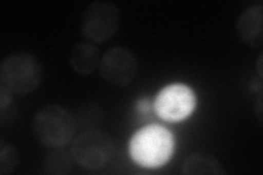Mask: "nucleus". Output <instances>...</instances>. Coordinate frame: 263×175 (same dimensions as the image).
<instances>
[{"label": "nucleus", "instance_id": "nucleus-1", "mask_svg": "<svg viewBox=\"0 0 263 175\" xmlns=\"http://www.w3.org/2000/svg\"><path fill=\"white\" fill-rule=\"evenodd\" d=\"M175 140L171 132L161 125H148L130 138L128 151L135 163L146 169L160 168L174 153Z\"/></svg>", "mask_w": 263, "mask_h": 175}, {"label": "nucleus", "instance_id": "nucleus-2", "mask_svg": "<svg viewBox=\"0 0 263 175\" xmlns=\"http://www.w3.org/2000/svg\"><path fill=\"white\" fill-rule=\"evenodd\" d=\"M32 129L39 143L49 149H61L72 140L76 123L67 110L52 104L36 112L33 118Z\"/></svg>", "mask_w": 263, "mask_h": 175}, {"label": "nucleus", "instance_id": "nucleus-3", "mask_svg": "<svg viewBox=\"0 0 263 175\" xmlns=\"http://www.w3.org/2000/svg\"><path fill=\"white\" fill-rule=\"evenodd\" d=\"M42 65L35 56L29 53L8 55L0 66L2 86L12 93L24 95L35 91L42 81Z\"/></svg>", "mask_w": 263, "mask_h": 175}, {"label": "nucleus", "instance_id": "nucleus-4", "mask_svg": "<svg viewBox=\"0 0 263 175\" xmlns=\"http://www.w3.org/2000/svg\"><path fill=\"white\" fill-rule=\"evenodd\" d=\"M121 14L118 6L106 0L90 4L81 14L82 34L93 44L110 41L119 30Z\"/></svg>", "mask_w": 263, "mask_h": 175}, {"label": "nucleus", "instance_id": "nucleus-5", "mask_svg": "<svg viewBox=\"0 0 263 175\" xmlns=\"http://www.w3.org/2000/svg\"><path fill=\"white\" fill-rule=\"evenodd\" d=\"M114 144L106 132L86 130L73 140L71 155L77 164L88 170L101 169L112 159Z\"/></svg>", "mask_w": 263, "mask_h": 175}, {"label": "nucleus", "instance_id": "nucleus-6", "mask_svg": "<svg viewBox=\"0 0 263 175\" xmlns=\"http://www.w3.org/2000/svg\"><path fill=\"white\" fill-rule=\"evenodd\" d=\"M196 105L194 91L182 83H174L159 91L154 102V110L166 122H180L190 116Z\"/></svg>", "mask_w": 263, "mask_h": 175}, {"label": "nucleus", "instance_id": "nucleus-7", "mask_svg": "<svg viewBox=\"0 0 263 175\" xmlns=\"http://www.w3.org/2000/svg\"><path fill=\"white\" fill-rule=\"evenodd\" d=\"M99 71L101 78L110 85L118 88H125L137 76V58L127 48L112 47L101 57Z\"/></svg>", "mask_w": 263, "mask_h": 175}, {"label": "nucleus", "instance_id": "nucleus-8", "mask_svg": "<svg viewBox=\"0 0 263 175\" xmlns=\"http://www.w3.org/2000/svg\"><path fill=\"white\" fill-rule=\"evenodd\" d=\"M237 33L243 44L261 48L263 43V7L253 5L245 9L236 24Z\"/></svg>", "mask_w": 263, "mask_h": 175}, {"label": "nucleus", "instance_id": "nucleus-9", "mask_svg": "<svg viewBox=\"0 0 263 175\" xmlns=\"http://www.w3.org/2000/svg\"><path fill=\"white\" fill-rule=\"evenodd\" d=\"M100 51L91 42H79L71 47L69 65L80 76L91 74L100 65Z\"/></svg>", "mask_w": 263, "mask_h": 175}, {"label": "nucleus", "instance_id": "nucleus-10", "mask_svg": "<svg viewBox=\"0 0 263 175\" xmlns=\"http://www.w3.org/2000/svg\"><path fill=\"white\" fill-rule=\"evenodd\" d=\"M182 173L186 175H221L225 171L215 157L194 152L186 157L182 165Z\"/></svg>", "mask_w": 263, "mask_h": 175}, {"label": "nucleus", "instance_id": "nucleus-11", "mask_svg": "<svg viewBox=\"0 0 263 175\" xmlns=\"http://www.w3.org/2000/svg\"><path fill=\"white\" fill-rule=\"evenodd\" d=\"M19 163V153L11 144L2 141L0 146V174L12 173Z\"/></svg>", "mask_w": 263, "mask_h": 175}, {"label": "nucleus", "instance_id": "nucleus-12", "mask_svg": "<svg viewBox=\"0 0 263 175\" xmlns=\"http://www.w3.org/2000/svg\"><path fill=\"white\" fill-rule=\"evenodd\" d=\"M11 101L12 92L6 87L2 86V89H0V106H2V110H5L8 105H10Z\"/></svg>", "mask_w": 263, "mask_h": 175}, {"label": "nucleus", "instance_id": "nucleus-13", "mask_svg": "<svg viewBox=\"0 0 263 175\" xmlns=\"http://www.w3.org/2000/svg\"><path fill=\"white\" fill-rule=\"evenodd\" d=\"M136 107H137V111L138 112H142V113H147L149 111L151 108V102L149 100L143 98V99H139L138 102L136 103Z\"/></svg>", "mask_w": 263, "mask_h": 175}, {"label": "nucleus", "instance_id": "nucleus-14", "mask_svg": "<svg viewBox=\"0 0 263 175\" xmlns=\"http://www.w3.org/2000/svg\"><path fill=\"white\" fill-rule=\"evenodd\" d=\"M256 111H257V113H258L259 120H260V122H261V118H262V99H261V96L259 98L258 102H257V108H256Z\"/></svg>", "mask_w": 263, "mask_h": 175}, {"label": "nucleus", "instance_id": "nucleus-15", "mask_svg": "<svg viewBox=\"0 0 263 175\" xmlns=\"http://www.w3.org/2000/svg\"><path fill=\"white\" fill-rule=\"evenodd\" d=\"M257 68H258L259 78H260V80H261V78H262V55H260L259 60H258V66H257Z\"/></svg>", "mask_w": 263, "mask_h": 175}]
</instances>
